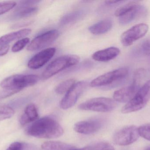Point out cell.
<instances>
[{"instance_id": "1", "label": "cell", "mask_w": 150, "mask_h": 150, "mask_svg": "<svg viewBox=\"0 0 150 150\" xmlns=\"http://www.w3.org/2000/svg\"><path fill=\"white\" fill-rule=\"evenodd\" d=\"M64 130L61 125L52 118L45 117L34 121L26 130L27 134L33 137L54 139L62 136Z\"/></svg>"}, {"instance_id": "2", "label": "cell", "mask_w": 150, "mask_h": 150, "mask_svg": "<svg viewBox=\"0 0 150 150\" xmlns=\"http://www.w3.org/2000/svg\"><path fill=\"white\" fill-rule=\"evenodd\" d=\"M129 72V69L127 68L114 70L96 77L91 81L90 85L92 87H116L125 82L128 76Z\"/></svg>"}, {"instance_id": "3", "label": "cell", "mask_w": 150, "mask_h": 150, "mask_svg": "<svg viewBox=\"0 0 150 150\" xmlns=\"http://www.w3.org/2000/svg\"><path fill=\"white\" fill-rule=\"evenodd\" d=\"M144 75V69L139 68L136 70L131 84L115 91L113 95L114 100L120 103L129 102L141 88V82Z\"/></svg>"}, {"instance_id": "4", "label": "cell", "mask_w": 150, "mask_h": 150, "mask_svg": "<svg viewBox=\"0 0 150 150\" xmlns=\"http://www.w3.org/2000/svg\"><path fill=\"white\" fill-rule=\"evenodd\" d=\"M80 61L79 56L67 55L60 56L52 61L45 69L42 75L43 80L51 78L60 71L77 64Z\"/></svg>"}, {"instance_id": "5", "label": "cell", "mask_w": 150, "mask_h": 150, "mask_svg": "<svg viewBox=\"0 0 150 150\" xmlns=\"http://www.w3.org/2000/svg\"><path fill=\"white\" fill-rule=\"evenodd\" d=\"M150 100V79L138 90L133 98L122 107L123 114L139 111L146 106Z\"/></svg>"}, {"instance_id": "6", "label": "cell", "mask_w": 150, "mask_h": 150, "mask_svg": "<svg viewBox=\"0 0 150 150\" xmlns=\"http://www.w3.org/2000/svg\"><path fill=\"white\" fill-rule=\"evenodd\" d=\"M39 79V77L37 75H15L4 79L1 82L0 85L4 89L21 91L24 88L36 84Z\"/></svg>"}, {"instance_id": "7", "label": "cell", "mask_w": 150, "mask_h": 150, "mask_svg": "<svg viewBox=\"0 0 150 150\" xmlns=\"http://www.w3.org/2000/svg\"><path fill=\"white\" fill-rule=\"evenodd\" d=\"M116 107L117 103L114 100L109 98L97 97L80 104L78 108L84 111L107 112L112 111Z\"/></svg>"}, {"instance_id": "8", "label": "cell", "mask_w": 150, "mask_h": 150, "mask_svg": "<svg viewBox=\"0 0 150 150\" xmlns=\"http://www.w3.org/2000/svg\"><path fill=\"white\" fill-rule=\"evenodd\" d=\"M138 128L135 126L124 127L115 134L113 141L119 146H127L136 141L139 138Z\"/></svg>"}, {"instance_id": "9", "label": "cell", "mask_w": 150, "mask_h": 150, "mask_svg": "<svg viewBox=\"0 0 150 150\" xmlns=\"http://www.w3.org/2000/svg\"><path fill=\"white\" fill-rule=\"evenodd\" d=\"M87 85V82L85 81H80L76 83L66 93L61 101V108L63 110H67L74 106L85 90Z\"/></svg>"}, {"instance_id": "10", "label": "cell", "mask_w": 150, "mask_h": 150, "mask_svg": "<svg viewBox=\"0 0 150 150\" xmlns=\"http://www.w3.org/2000/svg\"><path fill=\"white\" fill-rule=\"evenodd\" d=\"M149 30V26L147 24L141 23L135 25L122 33L121 42L124 46H129L145 36Z\"/></svg>"}, {"instance_id": "11", "label": "cell", "mask_w": 150, "mask_h": 150, "mask_svg": "<svg viewBox=\"0 0 150 150\" xmlns=\"http://www.w3.org/2000/svg\"><path fill=\"white\" fill-rule=\"evenodd\" d=\"M60 36L57 30H52L38 35L33 39L27 46L29 51H35L45 48L54 42Z\"/></svg>"}, {"instance_id": "12", "label": "cell", "mask_w": 150, "mask_h": 150, "mask_svg": "<svg viewBox=\"0 0 150 150\" xmlns=\"http://www.w3.org/2000/svg\"><path fill=\"white\" fill-rule=\"evenodd\" d=\"M56 49L50 48L44 49L33 56L28 63V67L33 70L42 68L50 61L55 55Z\"/></svg>"}, {"instance_id": "13", "label": "cell", "mask_w": 150, "mask_h": 150, "mask_svg": "<svg viewBox=\"0 0 150 150\" xmlns=\"http://www.w3.org/2000/svg\"><path fill=\"white\" fill-rule=\"evenodd\" d=\"M102 121L100 119L83 121L75 124L74 129L77 133L89 135L98 131L103 126Z\"/></svg>"}, {"instance_id": "14", "label": "cell", "mask_w": 150, "mask_h": 150, "mask_svg": "<svg viewBox=\"0 0 150 150\" xmlns=\"http://www.w3.org/2000/svg\"><path fill=\"white\" fill-rule=\"evenodd\" d=\"M120 53V51L119 48L111 47L95 52L92 55V58L97 61L106 62L113 60Z\"/></svg>"}, {"instance_id": "15", "label": "cell", "mask_w": 150, "mask_h": 150, "mask_svg": "<svg viewBox=\"0 0 150 150\" xmlns=\"http://www.w3.org/2000/svg\"><path fill=\"white\" fill-rule=\"evenodd\" d=\"M146 11V9L138 3L133 9L119 17V23L122 25L127 24L137 18L143 16Z\"/></svg>"}, {"instance_id": "16", "label": "cell", "mask_w": 150, "mask_h": 150, "mask_svg": "<svg viewBox=\"0 0 150 150\" xmlns=\"http://www.w3.org/2000/svg\"><path fill=\"white\" fill-rule=\"evenodd\" d=\"M31 32L30 29H24L4 35L0 37V47L8 45L9 43L16 40L23 38L29 35Z\"/></svg>"}, {"instance_id": "17", "label": "cell", "mask_w": 150, "mask_h": 150, "mask_svg": "<svg viewBox=\"0 0 150 150\" xmlns=\"http://www.w3.org/2000/svg\"><path fill=\"white\" fill-rule=\"evenodd\" d=\"M38 118V113L36 106L30 104L25 107L24 113L20 119V124L25 125L33 122L35 121Z\"/></svg>"}, {"instance_id": "18", "label": "cell", "mask_w": 150, "mask_h": 150, "mask_svg": "<svg viewBox=\"0 0 150 150\" xmlns=\"http://www.w3.org/2000/svg\"><path fill=\"white\" fill-rule=\"evenodd\" d=\"M112 21L107 18L89 27V31L94 35H100L109 31L112 29Z\"/></svg>"}, {"instance_id": "19", "label": "cell", "mask_w": 150, "mask_h": 150, "mask_svg": "<svg viewBox=\"0 0 150 150\" xmlns=\"http://www.w3.org/2000/svg\"><path fill=\"white\" fill-rule=\"evenodd\" d=\"M38 11V8L35 6L16 9L14 13L9 18L10 20H15L28 17L37 13Z\"/></svg>"}, {"instance_id": "20", "label": "cell", "mask_w": 150, "mask_h": 150, "mask_svg": "<svg viewBox=\"0 0 150 150\" xmlns=\"http://www.w3.org/2000/svg\"><path fill=\"white\" fill-rule=\"evenodd\" d=\"M44 150H72L75 147L65 143L55 141L45 142L41 145Z\"/></svg>"}, {"instance_id": "21", "label": "cell", "mask_w": 150, "mask_h": 150, "mask_svg": "<svg viewBox=\"0 0 150 150\" xmlns=\"http://www.w3.org/2000/svg\"><path fill=\"white\" fill-rule=\"evenodd\" d=\"M76 83V80L74 78H70L65 80L59 84L55 89L57 94H63L66 93Z\"/></svg>"}, {"instance_id": "22", "label": "cell", "mask_w": 150, "mask_h": 150, "mask_svg": "<svg viewBox=\"0 0 150 150\" xmlns=\"http://www.w3.org/2000/svg\"><path fill=\"white\" fill-rule=\"evenodd\" d=\"M81 150H115V149L108 143L99 142L83 148Z\"/></svg>"}, {"instance_id": "23", "label": "cell", "mask_w": 150, "mask_h": 150, "mask_svg": "<svg viewBox=\"0 0 150 150\" xmlns=\"http://www.w3.org/2000/svg\"><path fill=\"white\" fill-rule=\"evenodd\" d=\"M15 113L14 109L8 106L0 105V121L11 118Z\"/></svg>"}, {"instance_id": "24", "label": "cell", "mask_w": 150, "mask_h": 150, "mask_svg": "<svg viewBox=\"0 0 150 150\" xmlns=\"http://www.w3.org/2000/svg\"><path fill=\"white\" fill-rule=\"evenodd\" d=\"M137 3V2H129L117 9L115 12V15L116 17H120L133 9Z\"/></svg>"}, {"instance_id": "25", "label": "cell", "mask_w": 150, "mask_h": 150, "mask_svg": "<svg viewBox=\"0 0 150 150\" xmlns=\"http://www.w3.org/2000/svg\"><path fill=\"white\" fill-rule=\"evenodd\" d=\"M135 53L137 54L150 55V40H146L135 49Z\"/></svg>"}, {"instance_id": "26", "label": "cell", "mask_w": 150, "mask_h": 150, "mask_svg": "<svg viewBox=\"0 0 150 150\" xmlns=\"http://www.w3.org/2000/svg\"><path fill=\"white\" fill-rule=\"evenodd\" d=\"M29 38H23L17 41L12 47V52L13 53H17L21 51L25 46L27 45L30 42Z\"/></svg>"}, {"instance_id": "27", "label": "cell", "mask_w": 150, "mask_h": 150, "mask_svg": "<svg viewBox=\"0 0 150 150\" xmlns=\"http://www.w3.org/2000/svg\"><path fill=\"white\" fill-rule=\"evenodd\" d=\"M17 3L14 1L0 3V15L9 11L16 7Z\"/></svg>"}, {"instance_id": "28", "label": "cell", "mask_w": 150, "mask_h": 150, "mask_svg": "<svg viewBox=\"0 0 150 150\" xmlns=\"http://www.w3.org/2000/svg\"><path fill=\"white\" fill-rule=\"evenodd\" d=\"M138 130L140 136L150 141V123L141 126L138 128Z\"/></svg>"}, {"instance_id": "29", "label": "cell", "mask_w": 150, "mask_h": 150, "mask_svg": "<svg viewBox=\"0 0 150 150\" xmlns=\"http://www.w3.org/2000/svg\"><path fill=\"white\" fill-rule=\"evenodd\" d=\"M80 16V13L79 12H75L73 13L69 14L68 15L64 16L62 18L61 23L62 24H67L72 22L76 21Z\"/></svg>"}, {"instance_id": "30", "label": "cell", "mask_w": 150, "mask_h": 150, "mask_svg": "<svg viewBox=\"0 0 150 150\" xmlns=\"http://www.w3.org/2000/svg\"><path fill=\"white\" fill-rule=\"evenodd\" d=\"M20 90L4 89L0 90V100L4 99L20 92Z\"/></svg>"}, {"instance_id": "31", "label": "cell", "mask_w": 150, "mask_h": 150, "mask_svg": "<svg viewBox=\"0 0 150 150\" xmlns=\"http://www.w3.org/2000/svg\"><path fill=\"white\" fill-rule=\"evenodd\" d=\"M40 1H21L18 4L17 7L16 9H21L25 7L34 6L33 5L38 3Z\"/></svg>"}, {"instance_id": "32", "label": "cell", "mask_w": 150, "mask_h": 150, "mask_svg": "<svg viewBox=\"0 0 150 150\" xmlns=\"http://www.w3.org/2000/svg\"><path fill=\"white\" fill-rule=\"evenodd\" d=\"M23 144L19 142H15L11 144L6 150H23Z\"/></svg>"}, {"instance_id": "33", "label": "cell", "mask_w": 150, "mask_h": 150, "mask_svg": "<svg viewBox=\"0 0 150 150\" xmlns=\"http://www.w3.org/2000/svg\"><path fill=\"white\" fill-rule=\"evenodd\" d=\"M9 48L10 46L9 45L0 47V56H3L6 55L8 52Z\"/></svg>"}, {"instance_id": "34", "label": "cell", "mask_w": 150, "mask_h": 150, "mask_svg": "<svg viewBox=\"0 0 150 150\" xmlns=\"http://www.w3.org/2000/svg\"><path fill=\"white\" fill-rule=\"evenodd\" d=\"M125 2L123 1H105L106 4L109 6H113L116 4H120L121 3Z\"/></svg>"}, {"instance_id": "35", "label": "cell", "mask_w": 150, "mask_h": 150, "mask_svg": "<svg viewBox=\"0 0 150 150\" xmlns=\"http://www.w3.org/2000/svg\"><path fill=\"white\" fill-rule=\"evenodd\" d=\"M145 150H150V147L147 148V149H146Z\"/></svg>"}, {"instance_id": "36", "label": "cell", "mask_w": 150, "mask_h": 150, "mask_svg": "<svg viewBox=\"0 0 150 150\" xmlns=\"http://www.w3.org/2000/svg\"><path fill=\"white\" fill-rule=\"evenodd\" d=\"M72 150H81V149H73Z\"/></svg>"}]
</instances>
